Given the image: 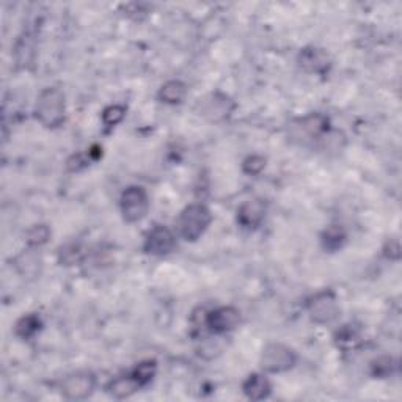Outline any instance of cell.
I'll return each instance as SVG.
<instances>
[{"instance_id": "obj_1", "label": "cell", "mask_w": 402, "mask_h": 402, "mask_svg": "<svg viewBox=\"0 0 402 402\" xmlns=\"http://www.w3.org/2000/svg\"><path fill=\"white\" fill-rule=\"evenodd\" d=\"M330 118L321 112H311L288 124V137L295 145L317 148L321 140L332 131Z\"/></svg>"}, {"instance_id": "obj_2", "label": "cell", "mask_w": 402, "mask_h": 402, "mask_svg": "<svg viewBox=\"0 0 402 402\" xmlns=\"http://www.w3.org/2000/svg\"><path fill=\"white\" fill-rule=\"evenodd\" d=\"M33 116L43 128L58 129L66 121V98L57 87L43 88L36 96Z\"/></svg>"}, {"instance_id": "obj_3", "label": "cell", "mask_w": 402, "mask_h": 402, "mask_svg": "<svg viewBox=\"0 0 402 402\" xmlns=\"http://www.w3.org/2000/svg\"><path fill=\"white\" fill-rule=\"evenodd\" d=\"M212 223V212L203 203H192L185 206L176 220L178 234L185 242H197L201 239Z\"/></svg>"}, {"instance_id": "obj_4", "label": "cell", "mask_w": 402, "mask_h": 402, "mask_svg": "<svg viewBox=\"0 0 402 402\" xmlns=\"http://www.w3.org/2000/svg\"><path fill=\"white\" fill-rule=\"evenodd\" d=\"M297 362H299V355L291 346L283 344V342L266 344L259 357V366L266 374H283L294 369Z\"/></svg>"}, {"instance_id": "obj_5", "label": "cell", "mask_w": 402, "mask_h": 402, "mask_svg": "<svg viewBox=\"0 0 402 402\" xmlns=\"http://www.w3.org/2000/svg\"><path fill=\"white\" fill-rule=\"evenodd\" d=\"M236 109L237 104L232 96L219 90L207 93L205 98L198 101L197 106L198 114L203 116L206 121L214 124H222L228 121L229 118L233 116Z\"/></svg>"}, {"instance_id": "obj_6", "label": "cell", "mask_w": 402, "mask_h": 402, "mask_svg": "<svg viewBox=\"0 0 402 402\" xmlns=\"http://www.w3.org/2000/svg\"><path fill=\"white\" fill-rule=\"evenodd\" d=\"M305 308H307L308 316L315 324H330L339 315L338 295L332 289H322V291H317L308 297L305 302Z\"/></svg>"}, {"instance_id": "obj_7", "label": "cell", "mask_w": 402, "mask_h": 402, "mask_svg": "<svg viewBox=\"0 0 402 402\" xmlns=\"http://www.w3.org/2000/svg\"><path fill=\"white\" fill-rule=\"evenodd\" d=\"M150 195L143 185H129L121 192L120 212L126 223H138L146 217L150 211Z\"/></svg>"}, {"instance_id": "obj_8", "label": "cell", "mask_w": 402, "mask_h": 402, "mask_svg": "<svg viewBox=\"0 0 402 402\" xmlns=\"http://www.w3.org/2000/svg\"><path fill=\"white\" fill-rule=\"evenodd\" d=\"M96 385H98V381L92 371H77L63 377L58 390L68 401H85L93 396Z\"/></svg>"}, {"instance_id": "obj_9", "label": "cell", "mask_w": 402, "mask_h": 402, "mask_svg": "<svg viewBox=\"0 0 402 402\" xmlns=\"http://www.w3.org/2000/svg\"><path fill=\"white\" fill-rule=\"evenodd\" d=\"M176 234L171 228L167 225H154L150 232L146 233L143 241V250L145 255L162 258L173 253L176 249Z\"/></svg>"}, {"instance_id": "obj_10", "label": "cell", "mask_w": 402, "mask_h": 402, "mask_svg": "<svg viewBox=\"0 0 402 402\" xmlns=\"http://www.w3.org/2000/svg\"><path fill=\"white\" fill-rule=\"evenodd\" d=\"M241 324V311L232 305L217 307L205 313L203 325L212 335H227L236 330Z\"/></svg>"}, {"instance_id": "obj_11", "label": "cell", "mask_w": 402, "mask_h": 402, "mask_svg": "<svg viewBox=\"0 0 402 402\" xmlns=\"http://www.w3.org/2000/svg\"><path fill=\"white\" fill-rule=\"evenodd\" d=\"M297 65L315 76H327L332 70V58L329 52L316 46H307L299 50L297 54Z\"/></svg>"}, {"instance_id": "obj_12", "label": "cell", "mask_w": 402, "mask_h": 402, "mask_svg": "<svg viewBox=\"0 0 402 402\" xmlns=\"http://www.w3.org/2000/svg\"><path fill=\"white\" fill-rule=\"evenodd\" d=\"M267 212V205L263 198H251L244 201L236 211V223L245 232H256L263 225Z\"/></svg>"}, {"instance_id": "obj_13", "label": "cell", "mask_w": 402, "mask_h": 402, "mask_svg": "<svg viewBox=\"0 0 402 402\" xmlns=\"http://www.w3.org/2000/svg\"><path fill=\"white\" fill-rule=\"evenodd\" d=\"M272 389V382L266 372H253L242 382L244 396L250 401H264L271 398Z\"/></svg>"}, {"instance_id": "obj_14", "label": "cell", "mask_w": 402, "mask_h": 402, "mask_svg": "<svg viewBox=\"0 0 402 402\" xmlns=\"http://www.w3.org/2000/svg\"><path fill=\"white\" fill-rule=\"evenodd\" d=\"M185 96H188V85L180 79L167 80L158 90V99L165 106H180L185 101Z\"/></svg>"}, {"instance_id": "obj_15", "label": "cell", "mask_w": 402, "mask_h": 402, "mask_svg": "<svg viewBox=\"0 0 402 402\" xmlns=\"http://www.w3.org/2000/svg\"><path fill=\"white\" fill-rule=\"evenodd\" d=\"M106 390L114 399H128L141 389L136 382V379L131 376V372H128V374H121L116 376L115 379H112V381L107 384Z\"/></svg>"}, {"instance_id": "obj_16", "label": "cell", "mask_w": 402, "mask_h": 402, "mask_svg": "<svg viewBox=\"0 0 402 402\" xmlns=\"http://www.w3.org/2000/svg\"><path fill=\"white\" fill-rule=\"evenodd\" d=\"M44 327V322L40 315L36 313H27L21 316L14 324V335L22 341H31L38 335Z\"/></svg>"}, {"instance_id": "obj_17", "label": "cell", "mask_w": 402, "mask_h": 402, "mask_svg": "<svg viewBox=\"0 0 402 402\" xmlns=\"http://www.w3.org/2000/svg\"><path fill=\"white\" fill-rule=\"evenodd\" d=\"M347 237V232L341 225H330L321 234V247L327 253H337L344 249Z\"/></svg>"}, {"instance_id": "obj_18", "label": "cell", "mask_w": 402, "mask_h": 402, "mask_svg": "<svg viewBox=\"0 0 402 402\" xmlns=\"http://www.w3.org/2000/svg\"><path fill=\"white\" fill-rule=\"evenodd\" d=\"M14 264H16V269L22 277H38L43 267L41 258L38 256L35 249H27L21 255L14 259Z\"/></svg>"}, {"instance_id": "obj_19", "label": "cell", "mask_w": 402, "mask_h": 402, "mask_svg": "<svg viewBox=\"0 0 402 402\" xmlns=\"http://www.w3.org/2000/svg\"><path fill=\"white\" fill-rule=\"evenodd\" d=\"M333 339L341 351H352V349L360 344L362 337H360V330L357 329L354 324H344L335 332Z\"/></svg>"}, {"instance_id": "obj_20", "label": "cell", "mask_w": 402, "mask_h": 402, "mask_svg": "<svg viewBox=\"0 0 402 402\" xmlns=\"http://www.w3.org/2000/svg\"><path fill=\"white\" fill-rule=\"evenodd\" d=\"M399 362L391 355H382L369 363V374L374 379H389L396 374Z\"/></svg>"}, {"instance_id": "obj_21", "label": "cell", "mask_w": 402, "mask_h": 402, "mask_svg": "<svg viewBox=\"0 0 402 402\" xmlns=\"http://www.w3.org/2000/svg\"><path fill=\"white\" fill-rule=\"evenodd\" d=\"M129 372L131 376L136 379V382L138 384L140 389H146V386L154 381L156 374H158V362L151 359L143 360L137 363Z\"/></svg>"}, {"instance_id": "obj_22", "label": "cell", "mask_w": 402, "mask_h": 402, "mask_svg": "<svg viewBox=\"0 0 402 402\" xmlns=\"http://www.w3.org/2000/svg\"><path fill=\"white\" fill-rule=\"evenodd\" d=\"M126 115H128V107L123 104H110L101 112V121L104 126V132L109 134L120 124Z\"/></svg>"}, {"instance_id": "obj_23", "label": "cell", "mask_w": 402, "mask_h": 402, "mask_svg": "<svg viewBox=\"0 0 402 402\" xmlns=\"http://www.w3.org/2000/svg\"><path fill=\"white\" fill-rule=\"evenodd\" d=\"M52 232L46 223H38V225H33L27 229L26 233V242L28 249L38 250L43 245H46L50 239Z\"/></svg>"}, {"instance_id": "obj_24", "label": "cell", "mask_w": 402, "mask_h": 402, "mask_svg": "<svg viewBox=\"0 0 402 402\" xmlns=\"http://www.w3.org/2000/svg\"><path fill=\"white\" fill-rule=\"evenodd\" d=\"M33 54H35V33L26 32L16 44V60L19 65L27 66L28 63H32Z\"/></svg>"}, {"instance_id": "obj_25", "label": "cell", "mask_w": 402, "mask_h": 402, "mask_svg": "<svg viewBox=\"0 0 402 402\" xmlns=\"http://www.w3.org/2000/svg\"><path fill=\"white\" fill-rule=\"evenodd\" d=\"M267 161L264 156L250 154L242 161V171L247 176H259L264 171Z\"/></svg>"}, {"instance_id": "obj_26", "label": "cell", "mask_w": 402, "mask_h": 402, "mask_svg": "<svg viewBox=\"0 0 402 402\" xmlns=\"http://www.w3.org/2000/svg\"><path fill=\"white\" fill-rule=\"evenodd\" d=\"M82 258V251L77 247L76 244H70L66 245V247L60 249V253H58V261L63 266H72L80 261Z\"/></svg>"}, {"instance_id": "obj_27", "label": "cell", "mask_w": 402, "mask_h": 402, "mask_svg": "<svg viewBox=\"0 0 402 402\" xmlns=\"http://www.w3.org/2000/svg\"><path fill=\"white\" fill-rule=\"evenodd\" d=\"M90 163H93L92 158L88 156V153H79V154H74L71 156V158L68 159V162H66V168H68V171H71V173H79V171L82 170H85Z\"/></svg>"}, {"instance_id": "obj_28", "label": "cell", "mask_w": 402, "mask_h": 402, "mask_svg": "<svg viewBox=\"0 0 402 402\" xmlns=\"http://www.w3.org/2000/svg\"><path fill=\"white\" fill-rule=\"evenodd\" d=\"M382 253L386 259H390V261H399L401 244H399L398 237H389V239H386L384 244Z\"/></svg>"}, {"instance_id": "obj_29", "label": "cell", "mask_w": 402, "mask_h": 402, "mask_svg": "<svg viewBox=\"0 0 402 402\" xmlns=\"http://www.w3.org/2000/svg\"><path fill=\"white\" fill-rule=\"evenodd\" d=\"M123 10H124V16L140 21L148 14V5L146 4H128V5H123Z\"/></svg>"}]
</instances>
